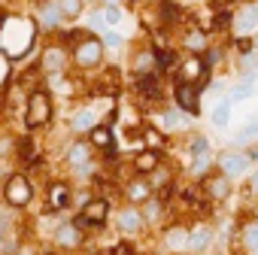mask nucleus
<instances>
[{"instance_id":"f257e3e1","label":"nucleus","mask_w":258,"mask_h":255,"mask_svg":"<svg viewBox=\"0 0 258 255\" xmlns=\"http://www.w3.org/2000/svg\"><path fill=\"white\" fill-rule=\"evenodd\" d=\"M37 34H40V25L31 16L7 13L4 19H0V52L10 55L13 61H19V58H25L34 49Z\"/></svg>"},{"instance_id":"f03ea898","label":"nucleus","mask_w":258,"mask_h":255,"mask_svg":"<svg viewBox=\"0 0 258 255\" xmlns=\"http://www.w3.org/2000/svg\"><path fill=\"white\" fill-rule=\"evenodd\" d=\"M55 115V100L46 88H34L25 100V128L28 131H40Z\"/></svg>"},{"instance_id":"7ed1b4c3","label":"nucleus","mask_w":258,"mask_h":255,"mask_svg":"<svg viewBox=\"0 0 258 255\" xmlns=\"http://www.w3.org/2000/svg\"><path fill=\"white\" fill-rule=\"evenodd\" d=\"M70 61H73L79 70H94V67H100V64H103V40H97L94 34L82 37L79 43H73Z\"/></svg>"},{"instance_id":"20e7f679","label":"nucleus","mask_w":258,"mask_h":255,"mask_svg":"<svg viewBox=\"0 0 258 255\" xmlns=\"http://www.w3.org/2000/svg\"><path fill=\"white\" fill-rule=\"evenodd\" d=\"M176 79L179 82H191V85H207V79H210V64H207V58L204 55H195V52H188L182 61H179V67H176Z\"/></svg>"},{"instance_id":"39448f33","label":"nucleus","mask_w":258,"mask_h":255,"mask_svg":"<svg viewBox=\"0 0 258 255\" xmlns=\"http://www.w3.org/2000/svg\"><path fill=\"white\" fill-rule=\"evenodd\" d=\"M4 201L10 204V207H28L31 201H34V185H31V179L25 176V173H13V176H7V182H4Z\"/></svg>"},{"instance_id":"423d86ee","label":"nucleus","mask_w":258,"mask_h":255,"mask_svg":"<svg viewBox=\"0 0 258 255\" xmlns=\"http://www.w3.org/2000/svg\"><path fill=\"white\" fill-rule=\"evenodd\" d=\"M109 216V201L106 198H88L82 207H79V219L76 225L79 228H100Z\"/></svg>"},{"instance_id":"0eeeda50","label":"nucleus","mask_w":258,"mask_h":255,"mask_svg":"<svg viewBox=\"0 0 258 255\" xmlns=\"http://www.w3.org/2000/svg\"><path fill=\"white\" fill-rule=\"evenodd\" d=\"M231 28H234V34H240V37H249V34L258 31V4H255V0H246V4H240V7L234 10Z\"/></svg>"},{"instance_id":"6e6552de","label":"nucleus","mask_w":258,"mask_h":255,"mask_svg":"<svg viewBox=\"0 0 258 255\" xmlns=\"http://www.w3.org/2000/svg\"><path fill=\"white\" fill-rule=\"evenodd\" d=\"M249 164H252V158L243 155V152H222V155L216 158L219 173L228 176V179H240V176H246V173H249Z\"/></svg>"},{"instance_id":"1a4fd4ad","label":"nucleus","mask_w":258,"mask_h":255,"mask_svg":"<svg viewBox=\"0 0 258 255\" xmlns=\"http://www.w3.org/2000/svg\"><path fill=\"white\" fill-rule=\"evenodd\" d=\"M173 100H176V109H182L185 115H198V112H201V85L176 82V88H173Z\"/></svg>"},{"instance_id":"9d476101","label":"nucleus","mask_w":258,"mask_h":255,"mask_svg":"<svg viewBox=\"0 0 258 255\" xmlns=\"http://www.w3.org/2000/svg\"><path fill=\"white\" fill-rule=\"evenodd\" d=\"M201 192L210 198V201H225L231 195V179L222 176V173H204L201 176Z\"/></svg>"},{"instance_id":"9b49d317","label":"nucleus","mask_w":258,"mask_h":255,"mask_svg":"<svg viewBox=\"0 0 258 255\" xmlns=\"http://www.w3.org/2000/svg\"><path fill=\"white\" fill-rule=\"evenodd\" d=\"M70 204H73V192H70L67 182H52V185L46 188V210L61 213V210H67Z\"/></svg>"},{"instance_id":"f8f14e48","label":"nucleus","mask_w":258,"mask_h":255,"mask_svg":"<svg viewBox=\"0 0 258 255\" xmlns=\"http://www.w3.org/2000/svg\"><path fill=\"white\" fill-rule=\"evenodd\" d=\"M121 195H124V201H127V204H143V201H149L155 192H152V188H149V182L137 173V176H131V179L121 185Z\"/></svg>"},{"instance_id":"ddd939ff","label":"nucleus","mask_w":258,"mask_h":255,"mask_svg":"<svg viewBox=\"0 0 258 255\" xmlns=\"http://www.w3.org/2000/svg\"><path fill=\"white\" fill-rule=\"evenodd\" d=\"M143 225H146V219H143V213H140L137 204H127V207L118 213V231H121V234H140Z\"/></svg>"},{"instance_id":"4468645a","label":"nucleus","mask_w":258,"mask_h":255,"mask_svg":"<svg viewBox=\"0 0 258 255\" xmlns=\"http://www.w3.org/2000/svg\"><path fill=\"white\" fill-rule=\"evenodd\" d=\"M52 237H55V243H58L61 249H79V246H82V228H79L76 222H64V225H58Z\"/></svg>"},{"instance_id":"2eb2a0df","label":"nucleus","mask_w":258,"mask_h":255,"mask_svg":"<svg viewBox=\"0 0 258 255\" xmlns=\"http://www.w3.org/2000/svg\"><path fill=\"white\" fill-rule=\"evenodd\" d=\"M88 143H91V149H103L106 155H112V152H115L112 128H109V124H94L91 131H88Z\"/></svg>"},{"instance_id":"dca6fc26","label":"nucleus","mask_w":258,"mask_h":255,"mask_svg":"<svg viewBox=\"0 0 258 255\" xmlns=\"http://www.w3.org/2000/svg\"><path fill=\"white\" fill-rule=\"evenodd\" d=\"M67 49L64 46H49L46 52H43V58H40V64H43V70L46 73H61L64 67H67Z\"/></svg>"},{"instance_id":"f3484780","label":"nucleus","mask_w":258,"mask_h":255,"mask_svg":"<svg viewBox=\"0 0 258 255\" xmlns=\"http://www.w3.org/2000/svg\"><path fill=\"white\" fill-rule=\"evenodd\" d=\"M131 164H134V170H137L140 176H146L149 170H155V167L161 164V149H140Z\"/></svg>"},{"instance_id":"a211bd4d","label":"nucleus","mask_w":258,"mask_h":255,"mask_svg":"<svg viewBox=\"0 0 258 255\" xmlns=\"http://www.w3.org/2000/svg\"><path fill=\"white\" fill-rule=\"evenodd\" d=\"M164 246L170 252H188V228L185 225H173L164 231Z\"/></svg>"},{"instance_id":"6ab92c4d","label":"nucleus","mask_w":258,"mask_h":255,"mask_svg":"<svg viewBox=\"0 0 258 255\" xmlns=\"http://www.w3.org/2000/svg\"><path fill=\"white\" fill-rule=\"evenodd\" d=\"M213 243V228L210 225H195L188 228V252H204Z\"/></svg>"},{"instance_id":"aec40b11","label":"nucleus","mask_w":258,"mask_h":255,"mask_svg":"<svg viewBox=\"0 0 258 255\" xmlns=\"http://www.w3.org/2000/svg\"><path fill=\"white\" fill-rule=\"evenodd\" d=\"M94 124H97V115H94V109H88V106H82V109H76V112L70 115V131H73V134H88Z\"/></svg>"},{"instance_id":"412c9836","label":"nucleus","mask_w":258,"mask_h":255,"mask_svg":"<svg viewBox=\"0 0 258 255\" xmlns=\"http://www.w3.org/2000/svg\"><path fill=\"white\" fill-rule=\"evenodd\" d=\"M137 91H140V97L146 100H161V82H158V76L155 73H140L137 76Z\"/></svg>"},{"instance_id":"4be33fe9","label":"nucleus","mask_w":258,"mask_h":255,"mask_svg":"<svg viewBox=\"0 0 258 255\" xmlns=\"http://www.w3.org/2000/svg\"><path fill=\"white\" fill-rule=\"evenodd\" d=\"M64 158H67V164H70V167H82V164H88V161H91V143H85V140L70 143Z\"/></svg>"},{"instance_id":"5701e85b","label":"nucleus","mask_w":258,"mask_h":255,"mask_svg":"<svg viewBox=\"0 0 258 255\" xmlns=\"http://www.w3.org/2000/svg\"><path fill=\"white\" fill-rule=\"evenodd\" d=\"M155 64H158V55H155V49L149 46V49H140L137 55H134V73L140 76V73H155Z\"/></svg>"},{"instance_id":"b1692460","label":"nucleus","mask_w":258,"mask_h":255,"mask_svg":"<svg viewBox=\"0 0 258 255\" xmlns=\"http://www.w3.org/2000/svg\"><path fill=\"white\" fill-rule=\"evenodd\" d=\"M240 246H243V249H249V252H255V249H258V219H252V222H243V225H240Z\"/></svg>"},{"instance_id":"393cba45","label":"nucleus","mask_w":258,"mask_h":255,"mask_svg":"<svg viewBox=\"0 0 258 255\" xmlns=\"http://www.w3.org/2000/svg\"><path fill=\"white\" fill-rule=\"evenodd\" d=\"M231 109H234V100H219L216 103V109H213V115H210V121H213V128H228L231 124Z\"/></svg>"},{"instance_id":"a878e982","label":"nucleus","mask_w":258,"mask_h":255,"mask_svg":"<svg viewBox=\"0 0 258 255\" xmlns=\"http://www.w3.org/2000/svg\"><path fill=\"white\" fill-rule=\"evenodd\" d=\"M61 19H64V16H61L58 4H49V7L40 10V22H37V25H40L43 31H55V28L61 25Z\"/></svg>"},{"instance_id":"bb28decb","label":"nucleus","mask_w":258,"mask_h":255,"mask_svg":"<svg viewBox=\"0 0 258 255\" xmlns=\"http://www.w3.org/2000/svg\"><path fill=\"white\" fill-rule=\"evenodd\" d=\"M170 176H173V173H170L167 167H161V164H158L155 170H149V173H146V182H149V188H152V192H164V188H170Z\"/></svg>"},{"instance_id":"cd10ccee","label":"nucleus","mask_w":258,"mask_h":255,"mask_svg":"<svg viewBox=\"0 0 258 255\" xmlns=\"http://www.w3.org/2000/svg\"><path fill=\"white\" fill-rule=\"evenodd\" d=\"M161 124H164V131H182L185 128V112L182 109H164Z\"/></svg>"},{"instance_id":"c85d7f7f","label":"nucleus","mask_w":258,"mask_h":255,"mask_svg":"<svg viewBox=\"0 0 258 255\" xmlns=\"http://www.w3.org/2000/svg\"><path fill=\"white\" fill-rule=\"evenodd\" d=\"M182 46L188 49V52H195V55H201L204 49H207V34L204 31H185V40H182Z\"/></svg>"},{"instance_id":"c756f323","label":"nucleus","mask_w":258,"mask_h":255,"mask_svg":"<svg viewBox=\"0 0 258 255\" xmlns=\"http://www.w3.org/2000/svg\"><path fill=\"white\" fill-rule=\"evenodd\" d=\"M258 137V118H249V121H243V131H237V143H252Z\"/></svg>"},{"instance_id":"7c9ffc66","label":"nucleus","mask_w":258,"mask_h":255,"mask_svg":"<svg viewBox=\"0 0 258 255\" xmlns=\"http://www.w3.org/2000/svg\"><path fill=\"white\" fill-rule=\"evenodd\" d=\"M143 143H146V149H161L164 146V134L155 131V128H143Z\"/></svg>"},{"instance_id":"2f4dec72","label":"nucleus","mask_w":258,"mask_h":255,"mask_svg":"<svg viewBox=\"0 0 258 255\" xmlns=\"http://www.w3.org/2000/svg\"><path fill=\"white\" fill-rule=\"evenodd\" d=\"M58 10L64 19H76L82 13V0H58Z\"/></svg>"},{"instance_id":"473e14b6","label":"nucleus","mask_w":258,"mask_h":255,"mask_svg":"<svg viewBox=\"0 0 258 255\" xmlns=\"http://www.w3.org/2000/svg\"><path fill=\"white\" fill-rule=\"evenodd\" d=\"M13 79V58L0 52V88H7Z\"/></svg>"},{"instance_id":"72a5a7b5","label":"nucleus","mask_w":258,"mask_h":255,"mask_svg":"<svg viewBox=\"0 0 258 255\" xmlns=\"http://www.w3.org/2000/svg\"><path fill=\"white\" fill-rule=\"evenodd\" d=\"M188 152H191V158H198V155H210V143H207V137H191V143H188Z\"/></svg>"},{"instance_id":"f704fd0d","label":"nucleus","mask_w":258,"mask_h":255,"mask_svg":"<svg viewBox=\"0 0 258 255\" xmlns=\"http://www.w3.org/2000/svg\"><path fill=\"white\" fill-rule=\"evenodd\" d=\"M103 22H106V25H118V22H121V10H118V7H106V10H103Z\"/></svg>"},{"instance_id":"c9c22d12","label":"nucleus","mask_w":258,"mask_h":255,"mask_svg":"<svg viewBox=\"0 0 258 255\" xmlns=\"http://www.w3.org/2000/svg\"><path fill=\"white\" fill-rule=\"evenodd\" d=\"M243 97H252V82H243L231 91V100H243Z\"/></svg>"},{"instance_id":"e433bc0d","label":"nucleus","mask_w":258,"mask_h":255,"mask_svg":"<svg viewBox=\"0 0 258 255\" xmlns=\"http://www.w3.org/2000/svg\"><path fill=\"white\" fill-rule=\"evenodd\" d=\"M207 167H210V155H198V158H195V164H191L195 176H204V173H207Z\"/></svg>"},{"instance_id":"4c0bfd02","label":"nucleus","mask_w":258,"mask_h":255,"mask_svg":"<svg viewBox=\"0 0 258 255\" xmlns=\"http://www.w3.org/2000/svg\"><path fill=\"white\" fill-rule=\"evenodd\" d=\"M16 149H19V158H34V152H37L31 140H19V146H16Z\"/></svg>"},{"instance_id":"58836bf2","label":"nucleus","mask_w":258,"mask_h":255,"mask_svg":"<svg viewBox=\"0 0 258 255\" xmlns=\"http://www.w3.org/2000/svg\"><path fill=\"white\" fill-rule=\"evenodd\" d=\"M100 37H103V46H121V34L115 31H103Z\"/></svg>"},{"instance_id":"ea45409f","label":"nucleus","mask_w":258,"mask_h":255,"mask_svg":"<svg viewBox=\"0 0 258 255\" xmlns=\"http://www.w3.org/2000/svg\"><path fill=\"white\" fill-rule=\"evenodd\" d=\"M109 255H137V249H134L131 243H118V246H112Z\"/></svg>"},{"instance_id":"a19ab883","label":"nucleus","mask_w":258,"mask_h":255,"mask_svg":"<svg viewBox=\"0 0 258 255\" xmlns=\"http://www.w3.org/2000/svg\"><path fill=\"white\" fill-rule=\"evenodd\" d=\"M94 31H100V34L106 31V22H103V16H100V13H94V16H91V34H94Z\"/></svg>"},{"instance_id":"79ce46f5","label":"nucleus","mask_w":258,"mask_h":255,"mask_svg":"<svg viewBox=\"0 0 258 255\" xmlns=\"http://www.w3.org/2000/svg\"><path fill=\"white\" fill-rule=\"evenodd\" d=\"M7 252V243H4V234H0V255H4Z\"/></svg>"},{"instance_id":"37998d69","label":"nucleus","mask_w":258,"mask_h":255,"mask_svg":"<svg viewBox=\"0 0 258 255\" xmlns=\"http://www.w3.org/2000/svg\"><path fill=\"white\" fill-rule=\"evenodd\" d=\"M106 7H118V0H106Z\"/></svg>"},{"instance_id":"c03bdc74","label":"nucleus","mask_w":258,"mask_h":255,"mask_svg":"<svg viewBox=\"0 0 258 255\" xmlns=\"http://www.w3.org/2000/svg\"><path fill=\"white\" fill-rule=\"evenodd\" d=\"M43 255H58V252H43Z\"/></svg>"},{"instance_id":"a18cd8bd","label":"nucleus","mask_w":258,"mask_h":255,"mask_svg":"<svg viewBox=\"0 0 258 255\" xmlns=\"http://www.w3.org/2000/svg\"><path fill=\"white\" fill-rule=\"evenodd\" d=\"M91 255H100V252H91Z\"/></svg>"},{"instance_id":"49530a36","label":"nucleus","mask_w":258,"mask_h":255,"mask_svg":"<svg viewBox=\"0 0 258 255\" xmlns=\"http://www.w3.org/2000/svg\"><path fill=\"white\" fill-rule=\"evenodd\" d=\"M255 79H258V73H255Z\"/></svg>"},{"instance_id":"de8ad7c7","label":"nucleus","mask_w":258,"mask_h":255,"mask_svg":"<svg viewBox=\"0 0 258 255\" xmlns=\"http://www.w3.org/2000/svg\"><path fill=\"white\" fill-rule=\"evenodd\" d=\"M255 255H258V249H255Z\"/></svg>"}]
</instances>
